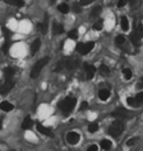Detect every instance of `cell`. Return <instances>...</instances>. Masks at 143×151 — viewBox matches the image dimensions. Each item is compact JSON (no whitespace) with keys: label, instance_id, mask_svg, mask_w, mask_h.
Here are the masks:
<instances>
[{"label":"cell","instance_id":"14","mask_svg":"<svg viewBox=\"0 0 143 151\" xmlns=\"http://www.w3.org/2000/svg\"><path fill=\"white\" fill-rule=\"evenodd\" d=\"M52 31L54 34H61L64 33V27L63 25L59 24V23H54L53 24Z\"/></svg>","mask_w":143,"mask_h":151},{"label":"cell","instance_id":"28","mask_svg":"<svg viewBox=\"0 0 143 151\" xmlns=\"http://www.w3.org/2000/svg\"><path fill=\"white\" fill-rule=\"evenodd\" d=\"M123 74L124 76V79L126 80H130L131 77H132V73H131V71L130 70V69H124V70L123 71Z\"/></svg>","mask_w":143,"mask_h":151},{"label":"cell","instance_id":"30","mask_svg":"<svg viewBox=\"0 0 143 151\" xmlns=\"http://www.w3.org/2000/svg\"><path fill=\"white\" fill-rule=\"evenodd\" d=\"M99 129V127H98V125L97 124H91V125H89L88 126V132H96Z\"/></svg>","mask_w":143,"mask_h":151},{"label":"cell","instance_id":"12","mask_svg":"<svg viewBox=\"0 0 143 151\" xmlns=\"http://www.w3.org/2000/svg\"><path fill=\"white\" fill-rule=\"evenodd\" d=\"M48 22H49V18H48L47 15H45L44 21H43L42 24H38V27L41 31V33L43 34H45L48 31Z\"/></svg>","mask_w":143,"mask_h":151},{"label":"cell","instance_id":"22","mask_svg":"<svg viewBox=\"0 0 143 151\" xmlns=\"http://www.w3.org/2000/svg\"><path fill=\"white\" fill-rule=\"evenodd\" d=\"M100 145H101V147H102L103 149L108 150V149H110V148L112 147V142H111L110 140H108V139H103V140L101 141Z\"/></svg>","mask_w":143,"mask_h":151},{"label":"cell","instance_id":"25","mask_svg":"<svg viewBox=\"0 0 143 151\" xmlns=\"http://www.w3.org/2000/svg\"><path fill=\"white\" fill-rule=\"evenodd\" d=\"M126 101H128V104L131 107H137L138 105H139V103L136 101V99L133 97H128V99H126Z\"/></svg>","mask_w":143,"mask_h":151},{"label":"cell","instance_id":"15","mask_svg":"<svg viewBox=\"0 0 143 151\" xmlns=\"http://www.w3.org/2000/svg\"><path fill=\"white\" fill-rule=\"evenodd\" d=\"M0 109L3 110V111H5V112H10L14 109V106H13V104H11L10 102L3 101L1 104H0Z\"/></svg>","mask_w":143,"mask_h":151},{"label":"cell","instance_id":"1","mask_svg":"<svg viewBox=\"0 0 143 151\" xmlns=\"http://www.w3.org/2000/svg\"><path fill=\"white\" fill-rule=\"evenodd\" d=\"M76 104H77V99L72 97H67L63 101L59 103V108L63 111V113H65L66 115L69 113H71V111L75 108Z\"/></svg>","mask_w":143,"mask_h":151},{"label":"cell","instance_id":"35","mask_svg":"<svg viewBox=\"0 0 143 151\" xmlns=\"http://www.w3.org/2000/svg\"><path fill=\"white\" fill-rule=\"evenodd\" d=\"M128 2H130V0H119V2H118V7L122 8V7L126 6Z\"/></svg>","mask_w":143,"mask_h":151},{"label":"cell","instance_id":"41","mask_svg":"<svg viewBox=\"0 0 143 151\" xmlns=\"http://www.w3.org/2000/svg\"><path fill=\"white\" fill-rule=\"evenodd\" d=\"M87 150L88 151H96V150H98V146L95 145V144H93V145L89 146V147L87 148Z\"/></svg>","mask_w":143,"mask_h":151},{"label":"cell","instance_id":"6","mask_svg":"<svg viewBox=\"0 0 143 151\" xmlns=\"http://www.w3.org/2000/svg\"><path fill=\"white\" fill-rule=\"evenodd\" d=\"M14 86H15V82H14L13 80L6 81L5 84H2V86H0V93H2V94H6V93H8L9 91L14 88Z\"/></svg>","mask_w":143,"mask_h":151},{"label":"cell","instance_id":"7","mask_svg":"<svg viewBox=\"0 0 143 151\" xmlns=\"http://www.w3.org/2000/svg\"><path fill=\"white\" fill-rule=\"evenodd\" d=\"M80 134L75 132H69L68 136H67V140H68V142L70 144H73V145L77 144L78 141H80Z\"/></svg>","mask_w":143,"mask_h":151},{"label":"cell","instance_id":"3","mask_svg":"<svg viewBox=\"0 0 143 151\" xmlns=\"http://www.w3.org/2000/svg\"><path fill=\"white\" fill-rule=\"evenodd\" d=\"M124 125L122 121H115L109 128V134L112 136H119L123 134Z\"/></svg>","mask_w":143,"mask_h":151},{"label":"cell","instance_id":"23","mask_svg":"<svg viewBox=\"0 0 143 151\" xmlns=\"http://www.w3.org/2000/svg\"><path fill=\"white\" fill-rule=\"evenodd\" d=\"M99 72H100V75L102 76H108L110 74V69L105 65H101L100 68H99Z\"/></svg>","mask_w":143,"mask_h":151},{"label":"cell","instance_id":"5","mask_svg":"<svg viewBox=\"0 0 143 151\" xmlns=\"http://www.w3.org/2000/svg\"><path fill=\"white\" fill-rule=\"evenodd\" d=\"M78 65H80V60L76 57H70L64 61V68L68 69V70H74V69L78 68Z\"/></svg>","mask_w":143,"mask_h":151},{"label":"cell","instance_id":"2","mask_svg":"<svg viewBox=\"0 0 143 151\" xmlns=\"http://www.w3.org/2000/svg\"><path fill=\"white\" fill-rule=\"evenodd\" d=\"M50 59L48 58V57H44V58H41L40 60H38L36 62L35 64H34V66L31 69V78H33V79H36V78L38 77L39 74H40L41 70H42L43 68L45 67L46 64L49 62Z\"/></svg>","mask_w":143,"mask_h":151},{"label":"cell","instance_id":"29","mask_svg":"<svg viewBox=\"0 0 143 151\" xmlns=\"http://www.w3.org/2000/svg\"><path fill=\"white\" fill-rule=\"evenodd\" d=\"M134 33H136L140 38L143 37V26H141V25H138V26H136V29H135Z\"/></svg>","mask_w":143,"mask_h":151},{"label":"cell","instance_id":"20","mask_svg":"<svg viewBox=\"0 0 143 151\" xmlns=\"http://www.w3.org/2000/svg\"><path fill=\"white\" fill-rule=\"evenodd\" d=\"M101 12H102V8H101L100 6L94 7V8L92 9L91 13H90V17H91V18H96V17H98V16L101 14Z\"/></svg>","mask_w":143,"mask_h":151},{"label":"cell","instance_id":"39","mask_svg":"<svg viewBox=\"0 0 143 151\" xmlns=\"http://www.w3.org/2000/svg\"><path fill=\"white\" fill-rule=\"evenodd\" d=\"M88 107V104H87V102H85V101H84L82 103V105H80V111H82V110H85Z\"/></svg>","mask_w":143,"mask_h":151},{"label":"cell","instance_id":"27","mask_svg":"<svg viewBox=\"0 0 143 151\" xmlns=\"http://www.w3.org/2000/svg\"><path fill=\"white\" fill-rule=\"evenodd\" d=\"M68 36L72 39H77L78 37V29H73V31H71L70 33H68Z\"/></svg>","mask_w":143,"mask_h":151},{"label":"cell","instance_id":"9","mask_svg":"<svg viewBox=\"0 0 143 151\" xmlns=\"http://www.w3.org/2000/svg\"><path fill=\"white\" fill-rule=\"evenodd\" d=\"M84 69H85V72H86L87 80H91L92 78L94 77V75H95V72H96L95 67L92 65H89V64H87V63H85Z\"/></svg>","mask_w":143,"mask_h":151},{"label":"cell","instance_id":"10","mask_svg":"<svg viewBox=\"0 0 143 151\" xmlns=\"http://www.w3.org/2000/svg\"><path fill=\"white\" fill-rule=\"evenodd\" d=\"M36 129H37V130L40 134H44V136H53V132L50 130L48 128H46L44 127L43 125H41V124H39L37 123V125H36Z\"/></svg>","mask_w":143,"mask_h":151},{"label":"cell","instance_id":"32","mask_svg":"<svg viewBox=\"0 0 143 151\" xmlns=\"http://www.w3.org/2000/svg\"><path fill=\"white\" fill-rule=\"evenodd\" d=\"M73 11L75 13H80L82 12V5L80 3H75L73 5Z\"/></svg>","mask_w":143,"mask_h":151},{"label":"cell","instance_id":"33","mask_svg":"<svg viewBox=\"0 0 143 151\" xmlns=\"http://www.w3.org/2000/svg\"><path fill=\"white\" fill-rule=\"evenodd\" d=\"M116 42L118 43V44L122 45L126 42V38H124V36H123V35H118L116 37Z\"/></svg>","mask_w":143,"mask_h":151},{"label":"cell","instance_id":"24","mask_svg":"<svg viewBox=\"0 0 143 151\" xmlns=\"http://www.w3.org/2000/svg\"><path fill=\"white\" fill-rule=\"evenodd\" d=\"M58 10H59V12H61L63 14H67V13H69V11H70V8H69V6L67 5V4L62 3L58 6Z\"/></svg>","mask_w":143,"mask_h":151},{"label":"cell","instance_id":"16","mask_svg":"<svg viewBox=\"0 0 143 151\" xmlns=\"http://www.w3.org/2000/svg\"><path fill=\"white\" fill-rule=\"evenodd\" d=\"M14 75H15V71H14L13 68L11 67H8L5 69V71H4V76H5V79L6 81H9V80H12Z\"/></svg>","mask_w":143,"mask_h":151},{"label":"cell","instance_id":"43","mask_svg":"<svg viewBox=\"0 0 143 151\" xmlns=\"http://www.w3.org/2000/svg\"><path fill=\"white\" fill-rule=\"evenodd\" d=\"M1 128H2V120L0 119V130H1Z\"/></svg>","mask_w":143,"mask_h":151},{"label":"cell","instance_id":"31","mask_svg":"<svg viewBox=\"0 0 143 151\" xmlns=\"http://www.w3.org/2000/svg\"><path fill=\"white\" fill-rule=\"evenodd\" d=\"M9 40L10 39H6L5 43H4V45L2 46V51H3V53L7 54L9 51V47H10V44H9Z\"/></svg>","mask_w":143,"mask_h":151},{"label":"cell","instance_id":"13","mask_svg":"<svg viewBox=\"0 0 143 151\" xmlns=\"http://www.w3.org/2000/svg\"><path fill=\"white\" fill-rule=\"evenodd\" d=\"M40 44H41L40 39H38V38H36V39L31 43V55H34L36 52L38 51L39 48H40Z\"/></svg>","mask_w":143,"mask_h":151},{"label":"cell","instance_id":"4","mask_svg":"<svg viewBox=\"0 0 143 151\" xmlns=\"http://www.w3.org/2000/svg\"><path fill=\"white\" fill-rule=\"evenodd\" d=\"M94 42H87V43H78L77 45V51L82 55H85L91 51L94 48Z\"/></svg>","mask_w":143,"mask_h":151},{"label":"cell","instance_id":"8","mask_svg":"<svg viewBox=\"0 0 143 151\" xmlns=\"http://www.w3.org/2000/svg\"><path fill=\"white\" fill-rule=\"evenodd\" d=\"M113 117H116V118H128L130 116V113H128V110L124 109V108H119L117 110H115L112 113Z\"/></svg>","mask_w":143,"mask_h":151},{"label":"cell","instance_id":"21","mask_svg":"<svg viewBox=\"0 0 143 151\" xmlns=\"http://www.w3.org/2000/svg\"><path fill=\"white\" fill-rule=\"evenodd\" d=\"M121 27H122V29L124 31H126L128 29V18H126V16H123V17H122Z\"/></svg>","mask_w":143,"mask_h":151},{"label":"cell","instance_id":"34","mask_svg":"<svg viewBox=\"0 0 143 151\" xmlns=\"http://www.w3.org/2000/svg\"><path fill=\"white\" fill-rule=\"evenodd\" d=\"M2 29H3V31H4V35H5V38H6V39H10L11 35H12V33H11L10 29H6V27H3Z\"/></svg>","mask_w":143,"mask_h":151},{"label":"cell","instance_id":"26","mask_svg":"<svg viewBox=\"0 0 143 151\" xmlns=\"http://www.w3.org/2000/svg\"><path fill=\"white\" fill-rule=\"evenodd\" d=\"M103 26H104V23H103V21L99 20L93 25V29H95V31H101V29H103Z\"/></svg>","mask_w":143,"mask_h":151},{"label":"cell","instance_id":"38","mask_svg":"<svg viewBox=\"0 0 143 151\" xmlns=\"http://www.w3.org/2000/svg\"><path fill=\"white\" fill-rule=\"evenodd\" d=\"M137 141V137H133V138L130 139V140H128V145L130 146V145H133V144H135V142Z\"/></svg>","mask_w":143,"mask_h":151},{"label":"cell","instance_id":"18","mask_svg":"<svg viewBox=\"0 0 143 151\" xmlns=\"http://www.w3.org/2000/svg\"><path fill=\"white\" fill-rule=\"evenodd\" d=\"M130 40H131V42H132V44L134 45V46H139L140 45V37L135 33H131Z\"/></svg>","mask_w":143,"mask_h":151},{"label":"cell","instance_id":"17","mask_svg":"<svg viewBox=\"0 0 143 151\" xmlns=\"http://www.w3.org/2000/svg\"><path fill=\"white\" fill-rule=\"evenodd\" d=\"M110 97V91L107 90V89H101L99 91V98H100L102 101H105L108 98Z\"/></svg>","mask_w":143,"mask_h":151},{"label":"cell","instance_id":"11","mask_svg":"<svg viewBox=\"0 0 143 151\" xmlns=\"http://www.w3.org/2000/svg\"><path fill=\"white\" fill-rule=\"evenodd\" d=\"M33 120L31 119V117L29 116H27L26 118H25V120H24V122H23L22 124V128H23V130H31V128H33Z\"/></svg>","mask_w":143,"mask_h":151},{"label":"cell","instance_id":"40","mask_svg":"<svg viewBox=\"0 0 143 151\" xmlns=\"http://www.w3.org/2000/svg\"><path fill=\"white\" fill-rule=\"evenodd\" d=\"M130 6L132 8H135L136 6H138V0H130Z\"/></svg>","mask_w":143,"mask_h":151},{"label":"cell","instance_id":"36","mask_svg":"<svg viewBox=\"0 0 143 151\" xmlns=\"http://www.w3.org/2000/svg\"><path fill=\"white\" fill-rule=\"evenodd\" d=\"M94 0H80V4L82 6H86V5H89L93 2Z\"/></svg>","mask_w":143,"mask_h":151},{"label":"cell","instance_id":"44","mask_svg":"<svg viewBox=\"0 0 143 151\" xmlns=\"http://www.w3.org/2000/svg\"><path fill=\"white\" fill-rule=\"evenodd\" d=\"M0 1H1V0H0Z\"/></svg>","mask_w":143,"mask_h":151},{"label":"cell","instance_id":"37","mask_svg":"<svg viewBox=\"0 0 143 151\" xmlns=\"http://www.w3.org/2000/svg\"><path fill=\"white\" fill-rule=\"evenodd\" d=\"M135 99L138 103H142L143 102V92H140L135 96Z\"/></svg>","mask_w":143,"mask_h":151},{"label":"cell","instance_id":"42","mask_svg":"<svg viewBox=\"0 0 143 151\" xmlns=\"http://www.w3.org/2000/svg\"><path fill=\"white\" fill-rule=\"evenodd\" d=\"M137 88H143V77L140 79V81H139V82L137 84Z\"/></svg>","mask_w":143,"mask_h":151},{"label":"cell","instance_id":"19","mask_svg":"<svg viewBox=\"0 0 143 151\" xmlns=\"http://www.w3.org/2000/svg\"><path fill=\"white\" fill-rule=\"evenodd\" d=\"M5 2L7 4H10V5L17 7H22L25 4L24 0H5Z\"/></svg>","mask_w":143,"mask_h":151}]
</instances>
